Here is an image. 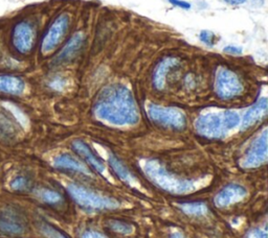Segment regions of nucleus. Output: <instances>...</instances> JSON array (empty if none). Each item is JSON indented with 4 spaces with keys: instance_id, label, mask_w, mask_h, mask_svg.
Instances as JSON below:
<instances>
[{
    "instance_id": "nucleus-4",
    "label": "nucleus",
    "mask_w": 268,
    "mask_h": 238,
    "mask_svg": "<svg viewBox=\"0 0 268 238\" xmlns=\"http://www.w3.org/2000/svg\"><path fill=\"white\" fill-rule=\"evenodd\" d=\"M69 194L77 203L86 209L90 210H103V209H115L119 207V202L107 196H103L90 190L75 184L67 186Z\"/></svg>"
},
{
    "instance_id": "nucleus-24",
    "label": "nucleus",
    "mask_w": 268,
    "mask_h": 238,
    "mask_svg": "<svg viewBox=\"0 0 268 238\" xmlns=\"http://www.w3.org/2000/svg\"><path fill=\"white\" fill-rule=\"evenodd\" d=\"M11 186L15 190H23L29 186V180L25 176H16L13 181L11 183Z\"/></svg>"
},
{
    "instance_id": "nucleus-22",
    "label": "nucleus",
    "mask_w": 268,
    "mask_h": 238,
    "mask_svg": "<svg viewBox=\"0 0 268 238\" xmlns=\"http://www.w3.org/2000/svg\"><path fill=\"white\" fill-rule=\"evenodd\" d=\"M41 232L46 238H67L60 231H58L49 224H43L41 226Z\"/></svg>"
},
{
    "instance_id": "nucleus-6",
    "label": "nucleus",
    "mask_w": 268,
    "mask_h": 238,
    "mask_svg": "<svg viewBox=\"0 0 268 238\" xmlns=\"http://www.w3.org/2000/svg\"><path fill=\"white\" fill-rule=\"evenodd\" d=\"M216 93L220 98L230 100L236 98L242 92V82L236 74L227 68L221 67L216 76Z\"/></svg>"
},
{
    "instance_id": "nucleus-10",
    "label": "nucleus",
    "mask_w": 268,
    "mask_h": 238,
    "mask_svg": "<svg viewBox=\"0 0 268 238\" xmlns=\"http://www.w3.org/2000/svg\"><path fill=\"white\" fill-rule=\"evenodd\" d=\"M35 34L33 28L27 22H19L14 26L12 34V41L15 50L20 54H28L34 45Z\"/></svg>"
},
{
    "instance_id": "nucleus-20",
    "label": "nucleus",
    "mask_w": 268,
    "mask_h": 238,
    "mask_svg": "<svg viewBox=\"0 0 268 238\" xmlns=\"http://www.w3.org/2000/svg\"><path fill=\"white\" fill-rule=\"evenodd\" d=\"M181 209L184 213L189 216H203L207 213V207L204 204L195 203V204H184L181 205Z\"/></svg>"
},
{
    "instance_id": "nucleus-2",
    "label": "nucleus",
    "mask_w": 268,
    "mask_h": 238,
    "mask_svg": "<svg viewBox=\"0 0 268 238\" xmlns=\"http://www.w3.org/2000/svg\"><path fill=\"white\" fill-rule=\"evenodd\" d=\"M144 172L146 176L156 186L174 194H183L196 189L195 181L186 180L169 172L158 161L149 160L144 163Z\"/></svg>"
},
{
    "instance_id": "nucleus-3",
    "label": "nucleus",
    "mask_w": 268,
    "mask_h": 238,
    "mask_svg": "<svg viewBox=\"0 0 268 238\" xmlns=\"http://www.w3.org/2000/svg\"><path fill=\"white\" fill-rule=\"evenodd\" d=\"M240 116L234 111L208 113L200 116L195 122L197 133L209 139H220L238 126Z\"/></svg>"
},
{
    "instance_id": "nucleus-18",
    "label": "nucleus",
    "mask_w": 268,
    "mask_h": 238,
    "mask_svg": "<svg viewBox=\"0 0 268 238\" xmlns=\"http://www.w3.org/2000/svg\"><path fill=\"white\" fill-rule=\"evenodd\" d=\"M109 164L111 166V168L115 172V174H118L123 181L128 183L131 186H137V181L136 178L131 174V172L127 170L126 166L120 161L116 159L115 157H110L109 158Z\"/></svg>"
},
{
    "instance_id": "nucleus-8",
    "label": "nucleus",
    "mask_w": 268,
    "mask_h": 238,
    "mask_svg": "<svg viewBox=\"0 0 268 238\" xmlns=\"http://www.w3.org/2000/svg\"><path fill=\"white\" fill-rule=\"evenodd\" d=\"M27 222L21 213L13 208L0 210V232L3 234L16 236L26 232Z\"/></svg>"
},
{
    "instance_id": "nucleus-21",
    "label": "nucleus",
    "mask_w": 268,
    "mask_h": 238,
    "mask_svg": "<svg viewBox=\"0 0 268 238\" xmlns=\"http://www.w3.org/2000/svg\"><path fill=\"white\" fill-rule=\"evenodd\" d=\"M109 227L118 233L122 234H131L133 232V227L131 224H127L125 222H120V220H111L109 222Z\"/></svg>"
},
{
    "instance_id": "nucleus-13",
    "label": "nucleus",
    "mask_w": 268,
    "mask_h": 238,
    "mask_svg": "<svg viewBox=\"0 0 268 238\" xmlns=\"http://www.w3.org/2000/svg\"><path fill=\"white\" fill-rule=\"evenodd\" d=\"M178 63V58L173 56H167L160 60L153 72V85L157 90L164 89L168 72L172 68L177 66Z\"/></svg>"
},
{
    "instance_id": "nucleus-26",
    "label": "nucleus",
    "mask_w": 268,
    "mask_h": 238,
    "mask_svg": "<svg viewBox=\"0 0 268 238\" xmlns=\"http://www.w3.org/2000/svg\"><path fill=\"white\" fill-rule=\"evenodd\" d=\"M168 2L176 8H180L183 10H190L191 8V4L189 2H184V0H168Z\"/></svg>"
},
{
    "instance_id": "nucleus-17",
    "label": "nucleus",
    "mask_w": 268,
    "mask_h": 238,
    "mask_svg": "<svg viewBox=\"0 0 268 238\" xmlns=\"http://www.w3.org/2000/svg\"><path fill=\"white\" fill-rule=\"evenodd\" d=\"M26 84L22 78L14 76L0 74V92L20 95L25 91Z\"/></svg>"
},
{
    "instance_id": "nucleus-23",
    "label": "nucleus",
    "mask_w": 268,
    "mask_h": 238,
    "mask_svg": "<svg viewBox=\"0 0 268 238\" xmlns=\"http://www.w3.org/2000/svg\"><path fill=\"white\" fill-rule=\"evenodd\" d=\"M199 39L203 44L207 46H214L218 42L217 36L215 34V32L211 30H201L199 34Z\"/></svg>"
},
{
    "instance_id": "nucleus-14",
    "label": "nucleus",
    "mask_w": 268,
    "mask_h": 238,
    "mask_svg": "<svg viewBox=\"0 0 268 238\" xmlns=\"http://www.w3.org/2000/svg\"><path fill=\"white\" fill-rule=\"evenodd\" d=\"M73 150L82 157L88 164H90L93 168L98 170L99 172H103L105 170V166L103 161L92 152V150L83 142L82 140H75L73 142Z\"/></svg>"
},
{
    "instance_id": "nucleus-12",
    "label": "nucleus",
    "mask_w": 268,
    "mask_h": 238,
    "mask_svg": "<svg viewBox=\"0 0 268 238\" xmlns=\"http://www.w3.org/2000/svg\"><path fill=\"white\" fill-rule=\"evenodd\" d=\"M85 37L82 32H78L75 34L73 37L69 39V41L66 43V45L63 47L61 52L58 54L56 62L57 63H66L72 61V60L80 52L81 47H82L84 43Z\"/></svg>"
},
{
    "instance_id": "nucleus-7",
    "label": "nucleus",
    "mask_w": 268,
    "mask_h": 238,
    "mask_svg": "<svg viewBox=\"0 0 268 238\" xmlns=\"http://www.w3.org/2000/svg\"><path fill=\"white\" fill-rule=\"evenodd\" d=\"M69 26V16L62 14L58 16L52 23L48 32L45 34L41 44V52L43 54H49L53 52L59 45L65 36Z\"/></svg>"
},
{
    "instance_id": "nucleus-31",
    "label": "nucleus",
    "mask_w": 268,
    "mask_h": 238,
    "mask_svg": "<svg viewBox=\"0 0 268 238\" xmlns=\"http://www.w3.org/2000/svg\"><path fill=\"white\" fill-rule=\"evenodd\" d=\"M171 238H182V236L180 234H178V233H175Z\"/></svg>"
},
{
    "instance_id": "nucleus-5",
    "label": "nucleus",
    "mask_w": 268,
    "mask_h": 238,
    "mask_svg": "<svg viewBox=\"0 0 268 238\" xmlns=\"http://www.w3.org/2000/svg\"><path fill=\"white\" fill-rule=\"evenodd\" d=\"M148 115L155 124L174 130H182L186 124L185 115L175 108H164L152 104L148 106Z\"/></svg>"
},
{
    "instance_id": "nucleus-1",
    "label": "nucleus",
    "mask_w": 268,
    "mask_h": 238,
    "mask_svg": "<svg viewBox=\"0 0 268 238\" xmlns=\"http://www.w3.org/2000/svg\"><path fill=\"white\" fill-rule=\"evenodd\" d=\"M95 115L114 126H133L139 120V112L132 92L122 84L105 87L93 106Z\"/></svg>"
},
{
    "instance_id": "nucleus-15",
    "label": "nucleus",
    "mask_w": 268,
    "mask_h": 238,
    "mask_svg": "<svg viewBox=\"0 0 268 238\" xmlns=\"http://www.w3.org/2000/svg\"><path fill=\"white\" fill-rule=\"evenodd\" d=\"M267 100L262 98L257 104H253L251 108L244 114L242 119V130H247L252 126L255 122H258L261 118L266 115L267 112Z\"/></svg>"
},
{
    "instance_id": "nucleus-19",
    "label": "nucleus",
    "mask_w": 268,
    "mask_h": 238,
    "mask_svg": "<svg viewBox=\"0 0 268 238\" xmlns=\"http://www.w3.org/2000/svg\"><path fill=\"white\" fill-rule=\"evenodd\" d=\"M38 196L44 202V203H48V204H51V205L60 204L62 202L61 194L54 192V190H50V189H41V190H39Z\"/></svg>"
},
{
    "instance_id": "nucleus-30",
    "label": "nucleus",
    "mask_w": 268,
    "mask_h": 238,
    "mask_svg": "<svg viewBox=\"0 0 268 238\" xmlns=\"http://www.w3.org/2000/svg\"><path fill=\"white\" fill-rule=\"evenodd\" d=\"M224 2L230 6H240L246 2V0H224Z\"/></svg>"
},
{
    "instance_id": "nucleus-25",
    "label": "nucleus",
    "mask_w": 268,
    "mask_h": 238,
    "mask_svg": "<svg viewBox=\"0 0 268 238\" xmlns=\"http://www.w3.org/2000/svg\"><path fill=\"white\" fill-rule=\"evenodd\" d=\"M223 52L225 54H231V56H240V54H242L243 50L241 48V47H239V46L228 45V46H225L224 47Z\"/></svg>"
},
{
    "instance_id": "nucleus-16",
    "label": "nucleus",
    "mask_w": 268,
    "mask_h": 238,
    "mask_svg": "<svg viewBox=\"0 0 268 238\" xmlns=\"http://www.w3.org/2000/svg\"><path fill=\"white\" fill-rule=\"evenodd\" d=\"M54 166L56 168L59 170H75L78 172H82V174H89L88 168L86 166L78 161L76 158H74L71 154H62L60 156H58L54 160Z\"/></svg>"
},
{
    "instance_id": "nucleus-27",
    "label": "nucleus",
    "mask_w": 268,
    "mask_h": 238,
    "mask_svg": "<svg viewBox=\"0 0 268 238\" xmlns=\"http://www.w3.org/2000/svg\"><path fill=\"white\" fill-rule=\"evenodd\" d=\"M64 86V80L61 78H57L51 82V87L54 89L59 90Z\"/></svg>"
},
{
    "instance_id": "nucleus-28",
    "label": "nucleus",
    "mask_w": 268,
    "mask_h": 238,
    "mask_svg": "<svg viewBox=\"0 0 268 238\" xmlns=\"http://www.w3.org/2000/svg\"><path fill=\"white\" fill-rule=\"evenodd\" d=\"M248 238H267V234L266 231L263 230H254L250 232Z\"/></svg>"
},
{
    "instance_id": "nucleus-9",
    "label": "nucleus",
    "mask_w": 268,
    "mask_h": 238,
    "mask_svg": "<svg viewBox=\"0 0 268 238\" xmlns=\"http://www.w3.org/2000/svg\"><path fill=\"white\" fill-rule=\"evenodd\" d=\"M267 130H264L263 133L252 142L241 164L245 168H257L267 161Z\"/></svg>"
},
{
    "instance_id": "nucleus-29",
    "label": "nucleus",
    "mask_w": 268,
    "mask_h": 238,
    "mask_svg": "<svg viewBox=\"0 0 268 238\" xmlns=\"http://www.w3.org/2000/svg\"><path fill=\"white\" fill-rule=\"evenodd\" d=\"M82 238H107V237L95 231H88L83 234Z\"/></svg>"
},
{
    "instance_id": "nucleus-11",
    "label": "nucleus",
    "mask_w": 268,
    "mask_h": 238,
    "mask_svg": "<svg viewBox=\"0 0 268 238\" xmlns=\"http://www.w3.org/2000/svg\"><path fill=\"white\" fill-rule=\"evenodd\" d=\"M246 196V190L240 185H228L224 187L215 198V204L217 207H226L235 204L244 198Z\"/></svg>"
}]
</instances>
